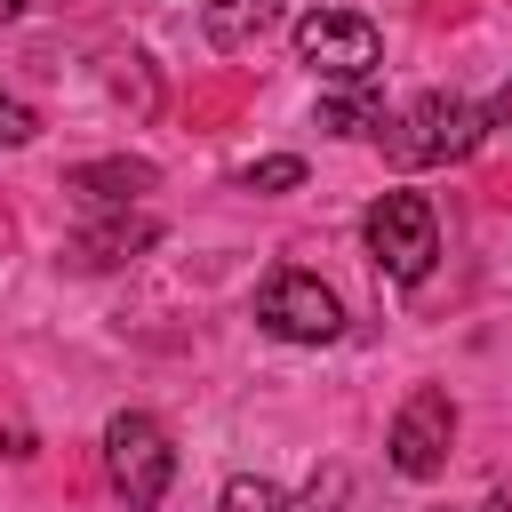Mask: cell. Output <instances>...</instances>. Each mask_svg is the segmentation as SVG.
Here are the masks:
<instances>
[{
	"mask_svg": "<svg viewBox=\"0 0 512 512\" xmlns=\"http://www.w3.org/2000/svg\"><path fill=\"white\" fill-rule=\"evenodd\" d=\"M504 112H512V88H504L496 104L424 96V104H408L400 120H384V128H392L384 144H392V160H400V168H440V160H464V152H472V144H480V136H488Z\"/></svg>",
	"mask_w": 512,
	"mask_h": 512,
	"instance_id": "obj_1",
	"label": "cell"
},
{
	"mask_svg": "<svg viewBox=\"0 0 512 512\" xmlns=\"http://www.w3.org/2000/svg\"><path fill=\"white\" fill-rule=\"evenodd\" d=\"M360 240H368V256L384 264V280H400V288H416L424 272H432V256H440V216H432V200L424 192H384L368 216H360Z\"/></svg>",
	"mask_w": 512,
	"mask_h": 512,
	"instance_id": "obj_2",
	"label": "cell"
},
{
	"mask_svg": "<svg viewBox=\"0 0 512 512\" xmlns=\"http://www.w3.org/2000/svg\"><path fill=\"white\" fill-rule=\"evenodd\" d=\"M104 472H112V496L128 512H160V496L176 480V448H168V432L144 408H120L104 424Z\"/></svg>",
	"mask_w": 512,
	"mask_h": 512,
	"instance_id": "obj_3",
	"label": "cell"
},
{
	"mask_svg": "<svg viewBox=\"0 0 512 512\" xmlns=\"http://www.w3.org/2000/svg\"><path fill=\"white\" fill-rule=\"evenodd\" d=\"M296 56H304L328 88H360V80H376L384 40H376V24L352 16V8H312V16H296Z\"/></svg>",
	"mask_w": 512,
	"mask_h": 512,
	"instance_id": "obj_4",
	"label": "cell"
},
{
	"mask_svg": "<svg viewBox=\"0 0 512 512\" xmlns=\"http://www.w3.org/2000/svg\"><path fill=\"white\" fill-rule=\"evenodd\" d=\"M256 328L264 336H280V344H328L336 328H344V304H336V288L328 280H312V272H272L264 288H256Z\"/></svg>",
	"mask_w": 512,
	"mask_h": 512,
	"instance_id": "obj_5",
	"label": "cell"
},
{
	"mask_svg": "<svg viewBox=\"0 0 512 512\" xmlns=\"http://www.w3.org/2000/svg\"><path fill=\"white\" fill-rule=\"evenodd\" d=\"M384 448H392V472H400V480H440V472H448V448H456V400H448L440 384H416V392L400 400Z\"/></svg>",
	"mask_w": 512,
	"mask_h": 512,
	"instance_id": "obj_6",
	"label": "cell"
},
{
	"mask_svg": "<svg viewBox=\"0 0 512 512\" xmlns=\"http://www.w3.org/2000/svg\"><path fill=\"white\" fill-rule=\"evenodd\" d=\"M344 488H352L344 472H320V480H312V488H296V496H288V488H272L264 472H232V480L216 488V512H328Z\"/></svg>",
	"mask_w": 512,
	"mask_h": 512,
	"instance_id": "obj_7",
	"label": "cell"
},
{
	"mask_svg": "<svg viewBox=\"0 0 512 512\" xmlns=\"http://www.w3.org/2000/svg\"><path fill=\"white\" fill-rule=\"evenodd\" d=\"M152 184H160L152 160H88V168H64V192H80L88 208H128Z\"/></svg>",
	"mask_w": 512,
	"mask_h": 512,
	"instance_id": "obj_8",
	"label": "cell"
},
{
	"mask_svg": "<svg viewBox=\"0 0 512 512\" xmlns=\"http://www.w3.org/2000/svg\"><path fill=\"white\" fill-rule=\"evenodd\" d=\"M280 8H288V0H200V32H208L224 56H240V48H256V40L280 24Z\"/></svg>",
	"mask_w": 512,
	"mask_h": 512,
	"instance_id": "obj_9",
	"label": "cell"
},
{
	"mask_svg": "<svg viewBox=\"0 0 512 512\" xmlns=\"http://www.w3.org/2000/svg\"><path fill=\"white\" fill-rule=\"evenodd\" d=\"M152 240H160V224H152V216H112V224L80 232V240H72V256H80V264H128V256H136V248H152Z\"/></svg>",
	"mask_w": 512,
	"mask_h": 512,
	"instance_id": "obj_10",
	"label": "cell"
},
{
	"mask_svg": "<svg viewBox=\"0 0 512 512\" xmlns=\"http://www.w3.org/2000/svg\"><path fill=\"white\" fill-rule=\"evenodd\" d=\"M320 128H336V136H384V112H376L368 80L360 88H328L320 96Z\"/></svg>",
	"mask_w": 512,
	"mask_h": 512,
	"instance_id": "obj_11",
	"label": "cell"
},
{
	"mask_svg": "<svg viewBox=\"0 0 512 512\" xmlns=\"http://www.w3.org/2000/svg\"><path fill=\"white\" fill-rule=\"evenodd\" d=\"M304 184V160L296 152H272V160H248L240 168V192H296Z\"/></svg>",
	"mask_w": 512,
	"mask_h": 512,
	"instance_id": "obj_12",
	"label": "cell"
},
{
	"mask_svg": "<svg viewBox=\"0 0 512 512\" xmlns=\"http://www.w3.org/2000/svg\"><path fill=\"white\" fill-rule=\"evenodd\" d=\"M40 136V120H32V104H16V96H0V144H32Z\"/></svg>",
	"mask_w": 512,
	"mask_h": 512,
	"instance_id": "obj_13",
	"label": "cell"
},
{
	"mask_svg": "<svg viewBox=\"0 0 512 512\" xmlns=\"http://www.w3.org/2000/svg\"><path fill=\"white\" fill-rule=\"evenodd\" d=\"M0 16H24V0H0Z\"/></svg>",
	"mask_w": 512,
	"mask_h": 512,
	"instance_id": "obj_14",
	"label": "cell"
}]
</instances>
